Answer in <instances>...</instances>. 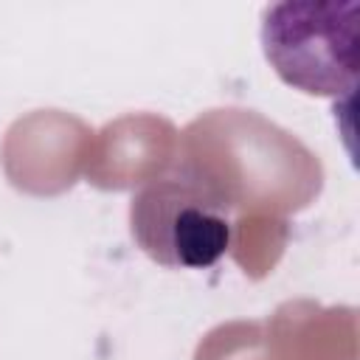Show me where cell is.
I'll list each match as a JSON object with an SVG mask.
<instances>
[{
    "label": "cell",
    "instance_id": "obj_1",
    "mask_svg": "<svg viewBox=\"0 0 360 360\" xmlns=\"http://www.w3.org/2000/svg\"><path fill=\"white\" fill-rule=\"evenodd\" d=\"M132 236L163 267H211L231 245L228 197L197 174L149 180L129 205Z\"/></svg>",
    "mask_w": 360,
    "mask_h": 360
},
{
    "label": "cell",
    "instance_id": "obj_2",
    "mask_svg": "<svg viewBox=\"0 0 360 360\" xmlns=\"http://www.w3.org/2000/svg\"><path fill=\"white\" fill-rule=\"evenodd\" d=\"M357 3H276L264 11L262 48L301 93L340 96L357 84Z\"/></svg>",
    "mask_w": 360,
    "mask_h": 360
}]
</instances>
